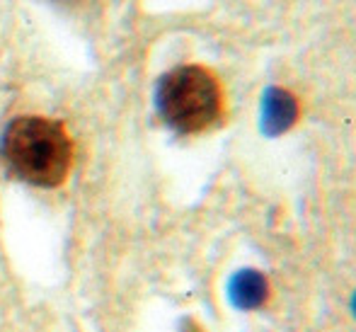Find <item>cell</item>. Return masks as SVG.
Instances as JSON below:
<instances>
[{
  "label": "cell",
  "instance_id": "5",
  "mask_svg": "<svg viewBox=\"0 0 356 332\" xmlns=\"http://www.w3.org/2000/svg\"><path fill=\"white\" fill-rule=\"evenodd\" d=\"M56 3H63V5H88L92 0H56Z\"/></svg>",
  "mask_w": 356,
  "mask_h": 332
},
{
  "label": "cell",
  "instance_id": "3",
  "mask_svg": "<svg viewBox=\"0 0 356 332\" xmlns=\"http://www.w3.org/2000/svg\"><path fill=\"white\" fill-rule=\"evenodd\" d=\"M298 119V100L284 88H269L262 95L259 124L267 136H282L289 132Z\"/></svg>",
  "mask_w": 356,
  "mask_h": 332
},
{
  "label": "cell",
  "instance_id": "1",
  "mask_svg": "<svg viewBox=\"0 0 356 332\" xmlns=\"http://www.w3.org/2000/svg\"><path fill=\"white\" fill-rule=\"evenodd\" d=\"M3 158L19 180L37 187H56L68 177L73 141L54 119L17 117L0 141Z\"/></svg>",
  "mask_w": 356,
  "mask_h": 332
},
{
  "label": "cell",
  "instance_id": "6",
  "mask_svg": "<svg viewBox=\"0 0 356 332\" xmlns=\"http://www.w3.org/2000/svg\"><path fill=\"white\" fill-rule=\"evenodd\" d=\"M352 308H354V313H356V296H354V303H352Z\"/></svg>",
  "mask_w": 356,
  "mask_h": 332
},
{
  "label": "cell",
  "instance_id": "2",
  "mask_svg": "<svg viewBox=\"0 0 356 332\" xmlns=\"http://www.w3.org/2000/svg\"><path fill=\"white\" fill-rule=\"evenodd\" d=\"M155 107L172 132L202 134L223 114V90L211 70L179 66L160 78Z\"/></svg>",
  "mask_w": 356,
  "mask_h": 332
},
{
  "label": "cell",
  "instance_id": "4",
  "mask_svg": "<svg viewBox=\"0 0 356 332\" xmlns=\"http://www.w3.org/2000/svg\"><path fill=\"white\" fill-rule=\"evenodd\" d=\"M228 294H230V301H233L238 308L252 310V308H259V306L267 301L269 284L259 271L243 269L230 279Z\"/></svg>",
  "mask_w": 356,
  "mask_h": 332
}]
</instances>
